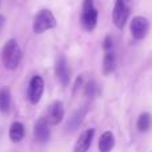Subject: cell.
Listing matches in <instances>:
<instances>
[{"mask_svg":"<svg viewBox=\"0 0 152 152\" xmlns=\"http://www.w3.org/2000/svg\"><path fill=\"white\" fill-rule=\"evenodd\" d=\"M97 23V10L94 7V0H84L81 10V26L87 31H92Z\"/></svg>","mask_w":152,"mask_h":152,"instance_id":"3","label":"cell"},{"mask_svg":"<svg viewBox=\"0 0 152 152\" xmlns=\"http://www.w3.org/2000/svg\"><path fill=\"white\" fill-rule=\"evenodd\" d=\"M3 23H4V18H3V16H0V28L3 27Z\"/></svg>","mask_w":152,"mask_h":152,"instance_id":"19","label":"cell"},{"mask_svg":"<svg viewBox=\"0 0 152 152\" xmlns=\"http://www.w3.org/2000/svg\"><path fill=\"white\" fill-rule=\"evenodd\" d=\"M128 18H129V8L127 7L126 1H123V0H116L115 7H113V12H112V19H113L115 26L121 29L126 26Z\"/></svg>","mask_w":152,"mask_h":152,"instance_id":"6","label":"cell"},{"mask_svg":"<svg viewBox=\"0 0 152 152\" xmlns=\"http://www.w3.org/2000/svg\"><path fill=\"white\" fill-rule=\"evenodd\" d=\"M24 134H26V129H24V126L20 123V121H13V123L11 124L10 139L12 140L13 143L20 142V140L24 137Z\"/></svg>","mask_w":152,"mask_h":152,"instance_id":"12","label":"cell"},{"mask_svg":"<svg viewBox=\"0 0 152 152\" xmlns=\"http://www.w3.org/2000/svg\"><path fill=\"white\" fill-rule=\"evenodd\" d=\"M83 115H84L83 111H79V112H76L75 115L72 116L71 119H69L67 128H68V129H75L76 127H77L79 124H80V121H81V118H83Z\"/></svg>","mask_w":152,"mask_h":152,"instance_id":"17","label":"cell"},{"mask_svg":"<svg viewBox=\"0 0 152 152\" xmlns=\"http://www.w3.org/2000/svg\"><path fill=\"white\" fill-rule=\"evenodd\" d=\"M123 1H128V0H123Z\"/></svg>","mask_w":152,"mask_h":152,"instance_id":"20","label":"cell"},{"mask_svg":"<svg viewBox=\"0 0 152 152\" xmlns=\"http://www.w3.org/2000/svg\"><path fill=\"white\" fill-rule=\"evenodd\" d=\"M11 108V89L8 87H3L0 89V112L8 113Z\"/></svg>","mask_w":152,"mask_h":152,"instance_id":"13","label":"cell"},{"mask_svg":"<svg viewBox=\"0 0 152 152\" xmlns=\"http://www.w3.org/2000/svg\"><path fill=\"white\" fill-rule=\"evenodd\" d=\"M34 134H35V137H36L39 142H42V143H45V142L50 140L51 129H50V123L47 121V119L40 118L39 120L35 123Z\"/></svg>","mask_w":152,"mask_h":152,"instance_id":"9","label":"cell"},{"mask_svg":"<svg viewBox=\"0 0 152 152\" xmlns=\"http://www.w3.org/2000/svg\"><path fill=\"white\" fill-rule=\"evenodd\" d=\"M21 56H23V52H21L18 42L15 39H10L4 44L1 51V60L4 67L7 69H15L20 63Z\"/></svg>","mask_w":152,"mask_h":152,"instance_id":"1","label":"cell"},{"mask_svg":"<svg viewBox=\"0 0 152 152\" xmlns=\"http://www.w3.org/2000/svg\"><path fill=\"white\" fill-rule=\"evenodd\" d=\"M115 147V136L111 131H105L102 134L99 139V151L100 152H111Z\"/></svg>","mask_w":152,"mask_h":152,"instance_id":"11","label":"cell"},{"mask_svg":"<svg viewBox=\"0 0 152 152\" xmlns=\"http://www.w3.org/2000/svg\"><path fill=\"white\" fill-rule=\"evenodd\" d=\"M97 92H99V87H97V84L94 80L88 81L86 84V87H84V94L88 97H95L97 95Z\"/></svg>","mask_w":152,"mask_h":152,"instance_id":"16","label":"cell"},{"mask_svg":"<svg viewBox=\"0 0 152 152\" xmlns=\"http://www.w3.org/2000/svg\"><path fill=\"white\" fill-rule=\"evenodd\" d=\"M56 27V18L50 10H42L37 12L34 20V32L43 34V32L52 29Z\"/></svg>","mask_w":152,"mask_h":152,"instance_id":"2","label":"cell"},{"mask_svg":"<svg viewBox=\"0 0 152 152\" xmlns=\"http://www.w3.org/2000/svg\"><path fill=\"white\" fill-rule=\"evenodd\" d=\"M94 135H95V129L94 128H88L79 136V139L76 140V144L74 147V152H87L89 150L94 140Z\"/></svg>","mask_w":152,"mask_h":152,"instance_id":"10","label":"cell"},{"mask_svg":"<svg viewBox=\"0 0 152 152\" xmlns=\"http://www.w3.org/2000/svg\"><path fill=\"white\" fill-rule=\"evenodd\" d=\"M63 118H64V105H63V103L59 102V100L51 103L50 107H48V110H47V116H45V119H47L48 123L52 124V126H58V124L61 123Z\"/></svg>","mask_w":152,"mask_h":152,"instance_id":"8","label":"cell"},{"mask_svg":"<svg viewBox=\"0 0 152 152\" xmlns=\"http://www.w3.org/2000/svg\"><path fill=\"white\" fill-rule=\"evenodd\" d=\"M43 92H44V80H43V77L37 75L34 76L28 84V89H27V97H28L29 103H32V104L39 103Z\"/></svg>","mask_w":152,"mask_h":152,"instance_id":"4","label":"cell"},{"mask_svg":"<svg viewBox=\"0 0 152 152\" xmlns=\"http://www.w3.org/2000/svg\"><path fill=\"white\" fill-rule=\"evenodd\" d=\"M103 48H104L105 51H111V48H112V39H111V36H107L104 39V44H103Z\"/></svg>","mask_w":152,"mask_h":152,"instance_id":"18","label":"cell"},{"mask_svg":"<svg viewBox=\"0 0 152 152\" xmlns=\"http://www.w3.org/2000/svg\"><path fill=\"white\" fill-rule=\"evenodd\" d=\"M116 67V58L115 53L112 51H107L103 59V74L104 75H110L111 72H113Z\"/></svg>","mask_w":152,"mask_h":152,"instance_id":"14","label":"cell"},{"mask_svg":"<svg viewBox=\"0 0 152 152\" xmlns=\"http://www.w3.org/2000/svg\"><path fill=\"white\" fill-rule=\"evenodd\" d=\"M152 127V116L148 112L140 113L139 119H137V129L142 132H147Z\"/></svg>","mask_w":152,"mask_h":152,"instance_id":"15","label":"cell"},{"mask_svg":"<svg viewBox=\"0 0 152 152\" xmlns=\"http://www.w3.org/2000/svg\"><path fill=\"white\" fill-rule=\"evenodd\" d=\"M55 74L61 86H64V87L68 86L69 80H71V69H69L68 61H67L66 56H63V55L58 56L56 63H55Z\"/></svg>","mask_w":152,"mask_h":152,"instance_id":"5","label":"cell"},{"mask_svg":"<svg viewBox=\"0 0 152 152\" xmlns=\"http://www.w3.org/2000/svg\"><path fill=\"white\" fill-rule=\"evenodd\" d=\"M131 34L134 36V39L136 40H142L147 36L148 29H150V23L143 16H135L131 21Z\"/></svg>","mask_w":152,"mask_h":152,"instance_id":"7","label":"cell"}]
</instances>
